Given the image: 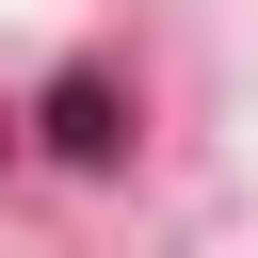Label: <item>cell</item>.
<instances>
[{
    "label": "cell",
    "instance_id": "1",
    "mask_svg": "<svg viewBox=\"0 0 258 258\" xmlns=\"http://www.w3.org/2000/svg\"><path fill=\"white\" fill-rule=\"evenodd\" d=\"M48 145H64V161H129V97H113V64H64V81H48Z\"/></svg>",
    "mask_w": 258,
    "mask_h": 258
}]
</instances>
